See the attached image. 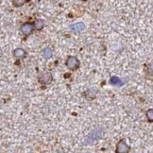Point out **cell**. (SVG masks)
I'll use <instances>...</instances> for the list:
<instances>
[{
    "label": "cell",
    "mask_w": 153,
    "mask_h": 153,
    "mask_svg": "<svg viewBox=\"0 0 153 153\" xmlns=\"http://www.w3.org/2000/svg\"><path fill=\"white\" fill-rule=\"evenodd\" d=\"M79 64H80V62L78 60V58H76L74 56H69L66 59V61H65V65H66V67L69 70H72V71L78 69L79 67Z\"/></svg>",
    "instance_id": "6da1fadb"
},
{
    "label": "cell",
    "mask_w": 153,
    "mask_h": 153,
    "mask_svg": "<svg viewBox=\"0 0 153 153\" xmlns=\"http://www.w3.org/2000/svg\"><path fill=\"white\" fill-rule=\"evenodd\" d=\"M38 79H39V81L41 82V83L49 84L52 81V75L48 72H42L39 75Z\"/></svg>",
    "instance_id": "7a4b0ae2"
},
{
    "label": "cell",
    "mask_w": 153,
    "mask_h": 153,
    "mask_svg": "<svg viewBox=\"0 0 153 153\" xmlns=\"http://www.w3.org/2000/svg\"><path fill=\"white\" fill-rule=\"evenodd\" d=\"M110 83L115 87H121L126 83V80L124 79L118 78V76H111V79H110Z\"/></svg>",
    "instance_id": "3957f363"
},
{
    "label": "cell",
    "mask_w": 153,
    "mask_h": 153,
    "mask_svg": "<svg viewBox=\"0 0 153 153\" xmlns=\"http://www.w3.org/2000/svg\"><path fill=\"white\" fill-rule=\"evenodd\" d=\"M20 29L25 35H29L32 33L35 27H34V24H31V23H25V24H23L21 26Z\"/></svg>",
    "instance_id": "277c9868"
},
{
    "label": "cell",
    "mask_w": 153,
    "mask_h": 153,
    "mask_svg": "<svg viewBox=\"0 0 153 153\" xmlns=\"http://www.w3.org/2000/svg\"><path fill=\"white\" fill-rule=\"evenodd\" d=\"M129 151V146L125 141H120V142L116 145V152L118 153H128Z\"/></svg>",
    "instance_id": "5b68a950"
},
{
    "label": "cell",
    "mask_w": 153,
    "mask_h": 153,
    "mask_svg": "<svg viewBox=\"0 0 153 153\" xmlns=\"http://www.w3.org/2000/svg\"><path fill=\"white\" fill-rule=\"evenodd\" d=\"M70 28H71V30L75 32H80V31H83L85 29V25H84V23H82V22L76 23V24L70 26Z\"/></svg>",
    "instance_id": "8992f818"
},
{
    "label": "cell",
    "mask_w": 153,
    "mask_h": 153,
    "mask_svg": "<svg viewBox=\"0 0 153 153\" xmlns=\"http://www.w3.org/2000/svg\"><path fill=\"white\" fill-rule=\"evenodd\" d=\"M26 51L23 49V48H16L14 51H13V56L17 59H22L26 56Z\"/></svg>",
    "instance_id": "52a82bcc"
},
{
    "label": "cell",
    "mask_w": 153,
    "mask_h": 153,
    "mask_svg": "<svg viewBox=\"0 0 153 153\" xmlns=\"http://www.w3.org/2000/svg\"><path fill=\"white\" fill-rule=\"evenodd\" d=\"M53 55V50L50 48H45L43 51V56L45 59H50Z\"/></svg>",
    "instance_id": "ba28073f"
},
{
    "label": "cell",
    "mask_w": 153,
    "mask_h": 153,
    "mask_svg": "<svg viewBox=\"0 0 153 153\" xmlns=\"http://www.w3.org/2000/svg\"><path fill=\"white\" fill-rule=\"evenodd\" d=\"M34 24V27L36 30H41L43 27H44V21L43 20H41V19H37V20H35V22L33 23Z\"/></svg>",
    "instance_id": "9c48e42d"
},
{
    "label": "cell",
    "mask_w": 153,
    "mask_h": 153,
    "mask_svg": "<svg viewBox=\"0 0 153 153\" xmlns=\"http://www.w3.org/2000/svg\"><path fill=\"white\" fill-rule=\"evenodd\" d=\"M27 2V0H13V3L15 7H21Z\"/></svg>",
    "instance_id": "30bf717a"
},
{
    "label": "cell",
    "mask_w": 153,
    "mask_h": 153,
    "mask_svg": "<svg viewBox=\"0 0 153 153\" xmlns=\"http://www.w3.org/2000/svg\"><path fill=\"white\" fill-rule=\"evenodd\" d=\"M146 116L149 122H153V109H149V111H146Z\"/></svg>",
    "instance_id": "8fae6325"
},
{
    "label": "cell",
    "mask_w": 153,
    "mask_h": 153,
    "mask_svg": "<svg viewBox=\"0 0 153 153\" xmlns=\"http://www.w3.org/2000/svg\"><path fill=\"white\" fill-rule=\"evenodd\" d=\"M146 70H148V73L149 75H152L153 76V62L148 64V66H146Z\"/></svg>",
    "instance_id": "7c38bea8"
}]
</instances>
